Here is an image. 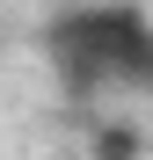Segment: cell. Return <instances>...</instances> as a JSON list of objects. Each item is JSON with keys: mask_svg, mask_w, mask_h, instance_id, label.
Here are the masks:
<instances>
[{"mask_svg": "<svg viewBox=\"0 0 153 160\" xmlns=\"http://www.w3.org/2000/svg\"><path fill=\"white\" fill-rule=\"evenodd\" d=\"M44 58L59 66L66 95L88 102L102 88H153V22L131 0H95V8H66L44 29Z\"/></svg>", "mask_w": 153, "mask_h": 160, "instance_id": "6da1fadb", "label": "cell"}, {"mask_svg": "<svg viewBox=\"0 0 153 160\" xmlns=\"http://www.w3.org/2000/svg\"><path fill=\"white\" fill-rule=\"evenodd\" d=\"M88 160H146V131L124 124V117H102L88 131Z\"/></svg>", "mask_w": 153, "mask_h": 160, "instance_id": "7a4b0ae2", "label": "cell"}]
</instances>
